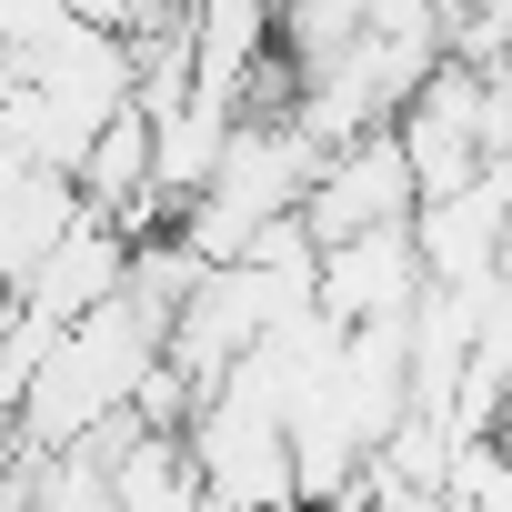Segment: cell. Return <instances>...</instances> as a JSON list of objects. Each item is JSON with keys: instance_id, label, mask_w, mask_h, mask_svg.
Returning a JSON list of instances; mask_svg holds the SVG:
<instances>
[{"instance_id": "1", "label": "cell", "mask_w": 512, "mask_h": 512, "mask_svg": "<svg viewBox=\"0 0 512 512\" xmlns=\"http://www.w3.org/2000/svg\"><path fill=\"white\" fill-rule=\"evenodd\" d=\"M412 161H402V131L392 121H372V131H352V141H332L322 151V171H312V191H302V231L332 251V241H352V231H372V221H412Z\"/></svg>"}, {"instance_id": "2", "label": "cell", "mask_w": 512, "mask_h": 512, "mask_svg": "<svg viewBox=\"0 0 512 512\" xmlns=\"http://www.w3.org/2000/svg\"><path fill=\"white\" fill-rule=\"evenodd\" d=\"M422 292V231L412 221H372L352 241L322 251V272H312V302L352 332V322H382V312H412Z\"/></svg>"}, {"instance_id": "3", "label": "cell", "mask_w": 512, "mask_h": 512, "mask_svg": "<svg viewBox=\"0 0 512 512\" xmlns=\"http://www.w3.org/2000/svg\"><path fill=\"white\" fill-rule=\"evenodd\" d=\"M131 282V221H111V211H71L61 221V241L31 262V282H21V302L41 312V322H81L91 302H111Z\"/></svg>"}]
</instances>
